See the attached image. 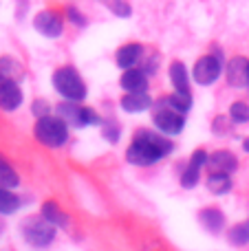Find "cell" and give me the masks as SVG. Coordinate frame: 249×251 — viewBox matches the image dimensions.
I'll return each mask as SVG.
<instances>
[{
  "mask_svg": "<svg viewBox=\"0 0 249 251\" xmlns=\"http://www.w3.org/2000/svg\"><path fill=\"white\" fill-rule=\"evenodd\" d=\"M172 150H174V141L168 134H159V130L152 132L148 128H139L135 130L130 146L126 148V161L130 165L146 168V165H152L157 161L166 159Z\"/></svg>",
  "mask_w": 249,
  "mask_h": 251,
  "instance_id": "cell-1",
  "label": "cell"
},
{
  "mask_svg": "<svg viewBox=\"0 0 249 251\" xmlns=\"http://www.w3.org/2000/svg\"><path fill=\"white\" fill-rule=\"evenodd\" d=\"M20 234H22V240H25L29 247L47 249L55 243L57 227L53 225V223H49L47 218L40 214V216H29L22 221Z\"/></svg>",
  "mask_w": 249,
  "mask_h": 251,
  "instance_id": "cell-2",
  "label": "cell"
},
{
  "mask_svg": "<svg viewBox=\"0 0 249 251\" xmlns=\"http://www.w3.org/2000/svg\"><path fill=\"white\" fill-rule=\"evenodd\" d=\"M51 82H53V88L69 101H84L88 95V88H86V84H84L79 71L73 69L71 64L55 69Z\"/></svg>",
  "mask_w": 249,
  "mask_h": 251,
  "instance_id": "cell-3",
  "label": "cell"
},
{
  "mask_svg": "<svg viewBox=\"0 0 249 251\" xmlns=\"http://www.w3.org/2000/svg\"><path fill=\"white\" fill-rule=\"evenodd\" d=\"M33 134L42 146L47 148H62L69 141V124L60 117V115H44L38 117L33 128Z\"/></svg>",
  "mask_w": 249,
  "mask_h": 251,
  "instance_id": "cell-4",
  "label": "cell"
},
{
  "mask_svg": "<svg viewBox=\"0 0 249 251\" xmlns=\"http://www.w3.org/2000/svg\"><path fill=\"white\" fill-rule=\"evenodd\" d=\"M55 115H60L71 128H86V126H101L104 117H100V113L93 108L82 106V101H60L55 106Z\"/></svg>",
  "mask_w": 249,
  "mask_h": 251,
  "instance_id": "cell-5",
  "label": "cell"
},
{
  "mask_svg": "<svg viewBox=\"0 0 249 251\" xmlns=\"http://www.w3.org/2000/svg\"><path fill=\"white\" fill-rule=\"evenodd\" d=\"M221 75H223V55H221V51L201 55L194 62L192 79L199 86H214Z\"/></svg>",
  "mask_w": 249,
  "mask_h": 251,
  "instance_id": "cell-6",
  "label": "cell"
},
{
  "mask_svg": "<svg viewBox=\"0 0 249 251\" xmlns=\"http://www.w3.org/2000/svg\"><path fill=\"white\" fill-rule=\"evenodd\" d=\"M152 126L159 132L168 134V137H176V134H181V130L185 128V115L170 108V106L163 104V101H159L152 113Z\"/></svg>",
  "mask_w": 249,
  "mask_h": 251,
  "instance_id": "cell-7",
  "label": "cell"
},
{
  "mask_svg": "<svg viewBox=\"0 0 249 251\" xmlns=\"http://www.w3.org/2000/svg\"><path fill=\"white\" fill-rule=\"evenodd\" d=\"M33 29L44 38H60L64 33V18L53 9H42L33 16Z\"/></svg>",
  "mask_w": 249,
  "mask_h": 251,
  "instance_id": "cell-8",
  "label": "cell"
},
{
  "mask_svg": "<svg viewBox=\"0 0 249 251\" xmlns=\"http://www.w3.org/2000/svg\"><path fill=\"white\" fill-rule=\"evenodd\" d=\"M22 101H25V95H22L20 82L0 75V108L7 110V113H13L22 106Z\"/></svg>",
  "mask_w": 249,
  "mask_h": 251,
  "instance_id": "cell-9",
  "label": "cell"
},
{
  "mask_svg": "<svg viewBox=\"0 0 249 251\" xmlns=\"http://www.w3.org/2000/svg\"><path fill=\"white\" fill-rule=\"evenodd\" d=\"M205 163H207V152L203 148L194 150V154L190 156L188 165H185L183 174H181V187L194 190L199 185V181H201V170L205 168Z\"/></svg>",
  "mask_w": 249,
  "mask_h": 251,
  "instance_id": "cell-10",
  "label": "cell"
},
{
  "mask_svg": "<svg viewBox=\"0 0 249 251\" xmlns=\"http://www.w3.org/2000/svg\"><path fill=\"white\" fill-rule=\"evenodd\" d=\"M225 77L232 88H247L249 86V60L245 55L229 57L225 66Z\"/></svg>",
  "mask_w": 249,
  "mask_h": 251,
  "instance_id": "cell-11",
  "label": "cell"
},
{
  "mask_svg": "<svg viewBox=\"0 0 249 251\" xmlns=\"http://www.w3.org/2000/svg\"><path fill=\"white\" fill-rule=\"evenodd\" d=\"M148 77L150 75L146 73L144 69L130 66V69H124L122 77H119V86L126 93H144V91H148V86H150Z\"/></svg>",
  "mask_w": 249,
  "mask_h": 251,
  "instance_id": "cell-12",
  "label": "cell"
},
{
  "mask_svg": "<svg viewBox=\"0 0 249 251\" xmlns=\"http://www.w3.org/2000/svg\"><path fill=\"white\" fill-rule=\"evenodd\" d=\"M205 168L210 170V172L234 174L238 170V156L229 150H216V152H212V154H207Z\"/></svg>",
  "mask_w": 249,
  "mask_h": 251,
  "instance_id": "cell-13",
  "label": "cell"
},
{
  "mask_svg": "<svg viewBox=\"0 0 249 251\" xmlns=\"http://www.w3.org/2000/svg\"><path fill=\"white\" fill-rule=\"evenodd\" d=\"M199 223H201V227L207 231V234L216 236L221 234V231L225 229V214L223 209L214 207V205H210V207H203L201 212H199Z\"/></svg>",
  "mask_w": 249,
  "mask_h": 251,
  "instance_id": "cell-14",
  "label": "cell"
},
{
  "mask_svg": "<svg viewBox=\"0 0 249 251\" xmlns=\"http://www.w3.org/2000/svg\"><path fill=\"white\" fill-rule=\"evenodd\" d=\"M119 106H122L124 113H146V110H150L154 106V100L148 95V91L144 93H126V95H122V100H119Z\"/></svg>",
  "mask_w": 249,
  "mask_h": 251,
  "instance_id": "cell-15",
  "label": "cell"
},
{
  "mask_svg": "<svg viewBox=\"0 0 249 251\" xmlns=\"http://www.w3.org/2000/svg\"><path fill=\"white\" fill-rule=\"evenodd\" d=\"M141 57H144V47L139 42H128L124 47H119L117 53H115V62H117L119 69H130Z\"/></svg>",
  "mask_w": 249,
  "mask_h": 251,
  "instance_id": "cell-16",
  "label": "cell"
},
{
  "mask_svg": "<svg viewBox=\"0 0 249 251\" xmlns=\"http://www.w3.org/2000/svg\"><path fill=\"white\" fill-rule=\"evenodd\" d=\"M168 75H170V84L176 93L192 95V91H190V73H188V69H185L183 62H179V60L172 62L170 69H168Z\"/></svg>",
  "mask_w": 249,
  "mask_h": 251,
  "instance_id": "cell-17",
  "label": "cell"
},
{
  "mask_svg": "<svg viewBox=\"0 0 249 251\" xmlns=\"http://www.w3.org/2000/svg\"><path fill=\"white\" fill-rule=\"evenodd\" d=\"M40 214H42L49 223H53L57 229H60V227H62V229H69V227H71V216L55 203V201H47V203H42Z\"/></svg>",
  "mask_w": 249,
  "mask_h": 251,
  "instance_id": "cell-18",
  "label": "cell"
},
{
  "mask_svg": "<svg viewBox=\"0 0 249 251\" xmlns=\"http://www.w3.org/2000/svg\"><path fill=\"white\" fill-rule=\"evenodd\" d=\"M205 185L214 196H225V194H229V192L234 190L232 174H225V172H210Z\"/></svg>",
  "mask_w": 249,
  "mask_h": 251,
  "instance_id": "cell-19",
  "label": "cell"
},
{
  "mask_svg": "<svg viewBox=\"0 0 249 251\" xmlns=\"http://www.w3.org/2000/svg\"><path fill=\"white\" fill-rule=\"evenodd\" d=\"M22 207V199L11 187L0 185V216H11Z\"/></svg>",
  "mask_w": 249,
  "mask_h": 251,
  "instance_id": "cell-20",
  "label": "cell"
},
{
  "mask_svg": "<svg viewBox=\"0 0 249 251\" xmlns=\"http://www.w3.org/2000/svg\"><path fill=\"white\" fill-rule=\"evenodd\" d=\"M0 75L4 77H11L16 82H22L25 77V66L18 57H11V55H2L0 57Z\"/></svg>",
  "mask_w": 249,
  "mask_h": 251,
  "instance_id": "cell-21",
  "label": "cell"
},
{
  "mask_svg": "<svg viewBox=\"0 0 249 251\" xmlns=\"http://www.w3.org/2000/svg\"><path fill=\"white\" fill-rule=\"evenodd\" d=\"M227 243L234 245V247H247V245H249V218H247V221L236 223L234 227H229Z\"/></svg>",
  "mask_w": 249,
  "mask_h": 251,
  "instance_id": "cell-22",
  "label": "cell"
},
{
  "mask_svg": "<svg viewBox=\"0 0 249 251\" xmlns=\"http://www.w3.org/2000/svg\"><path fill=\"white\" fill-rule=\"evenodd\" d=\"M163 104H168L170 108H174V110H179V113H183V115H188L190 110H192V95H185V93H172V95H168V97H163Z\"/></svg>",
  "mask_w": 249,
  "mask_h": 251,
  "instance_id": "cell-23",
  "label": "cell"
},
{
  "mask_svg": "<svg viewBox=\"0 0 249 251\" xmlns=\"http://www.w3.org/2000/svg\"><path fill=\"white\" fill-rule=\"evenodd\" d=\"M0 185L11 187V190L20 187V176H18V172L13 170V165L4 159H0Z\"/></svg>",
  "mask_w": 249,
  "mask_h": 251,
  "instance_id": "cell-24",
  "label": "cell"
},
{
  "mask_svg": "<svg viewBox=\"0 0 249 251\" xmlns=\"http://www.w3.org/2000/svg\"><path fill=\"white\" fill-rule=\"evenodd\" d=\"M101 7H106L113 16L117 18H130L132 16V4L128 0H97Z\"/></svg>",
  "mask_w": 249,
  "mask_h": 251,
  "instance_id": "cell-25",
  "label": "cell"
},
{
  "mask_svg": "<svg viewBox=\"0 0 249 251\" xmlns=\"http://www.w3.org/2000/svg\"><path fill=\"white\" fill-rule=\"evenodd\" d=\"M229 119L234 124H249V104L247 101H234L229 106Z\"/></svg>",
  "mask_w": 249,
  "mask_h": 251,
  "instance_id": "cell-26",
  "label": "cell"
},
{
  "mask_svg": "<svg viewBox=\"0 0 249 251\" xmlns=\"http://www.w3.org/2000/svg\"><path fill=\"white\" fill-rule=\"evenodd\" d=\"M101 134H104L106 141L110 143H117L119 139H122V128H119V124L115 122V119L106 117L104 122H101Z\"/></svg>",
  "mask_w": 249,
  "mask_h": 251,
  "instance_id": "cell-27",
  "label": "cell"
},
{
  "mask_svg": "<svg viewBox=\"0 0 249 251\" xmlns=\"http://www.w3.org/2000/svg\"><path fill=\"white\" fill-rule=\"evenodd\" d=\"M66 20L73 26H77V29H84V26L88 25V18L84 16L77 7H66Z\"/></svg>",
  "mask_w": 249,
  "mask_h": 251,
  "instance_id": "cell-28",
  "label": "cell"
},
{
  "mask_svg": "<svg viewBox=\"0 0 249 251\" xmlns=\"http://www.w3.org/2000/svg\"><path fill=\"white\" fill-rule=\"evenodd\" d=\"M232 119L227 117V115H219V117L212 122V130H214L216 134H221V137H225V134H229V128H232Z\"/></svg>",
  "mask_w": 249,
  "mask_h": 251,
  "instance_id": "cell-29",
  "label": "cell"
},
{
  "mask_svg": "<svg viewBox=\"0 0 249 251\" xmlns=\"http://www.w3.org/2000/svg\"><path fill=\"white\" fill-rule=\"evenodd\" d=\"M31 113H33L35 117H44V115L51 113V106H49L44 100H35L33 104H31Z\"/></svg>",
  "mask_w": 249,
  "mask_h": 251,
  "instance_id": "cell-30",
  "label": "cell"
},
{
  "mask_svg": "<svg viewBox=\"0 0 249 251\" xmlns=\"http://www.w3.org/2000/svg\"><path fill=\"white\" fill-rule=\"evenodd\" d=\"M141 69H144L148 75H154V73H157V71H159V55H157V53H152V55L146 60V64L141 66Z\"/></svg>",
  "mask_w": 249,
  "mask_h": 251,
  "instance_id": "cell-31",
  "label": "cell"
},
{
  "mask_svg": "<svg viewBox=\"0 0 249 251\" xmlns=\"http://www.w3.org/2000/svg\"><path fill=\"white\" fill-rule=\"evenodd\" d=\"M243 150H245L247 154H249V137H247V139H243Z\"/></svg>",
  "mask_w": 249,
  "mask_h": 251,
  "instance_id": "cell-32",
  "label": "cell"
},
{
  "mask_svg": "<svg viewBox=\"0 0 249 251\" xmlns=\"http://www.w3.org/2000/svg\"><path fill=\"white\" fill-rule=\"evenodd\" d=\"M247 88H249V86H247Z\"/></svg>",
  "mask_w": 249,
  "mask_h": 251,
  "instance_id": "cell-33",
  "label": "cell"
}]
</instances>
